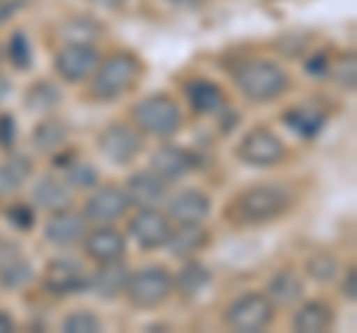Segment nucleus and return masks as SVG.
Segmentation results:
<instances>
[{"mask_svg": "<svg viewBox=\"0 0 357 333\" xmlns=\"http://www.w3.org/2000/svg\"><path fill=\"white\" fill-rule=\"evenodd\" d=\"M295 203V194L286 185H274V182H262V185H250L232 199L229 206V217L238 226H265L271 220H280Z\"/></svg>", "mask_w": 357, "mask_h": 333, "instance_id": "obj_1", "label": "nucleus"}, {"mask_svg": "<svg viewBox=\"0 0 357 333\" xmlns=\"http://www.w3.org/2000/svg\"><path fill=\"white\" fill-rule=\"evenodd\" d=\"M232 81H236V90L253 104H268L277 102L289 93L292 86V77L277 60L268 57H250L241 65L232 69Z\"/></svg>", "mask_w": 357, "mask_h": 333, "instance_id": "obj_2", "label": "nucleus"}, {"mask_svg": "<svg viewBox=\"0 0 357 333\" xmlns=\"http://www.w3.org/2000/svg\"><path fill=\"white\" fill-rule=\"evenodd\" d=\"M143 60L131 51H114L98 60L93 77H89V98L93 102H116L131 93L143 77Z\"/></svg>", "mask_w": 357, "mask_h": 333, "instance_id": "obj_3", "label": "nucleus"}, {"mask_svg": "<svg viewBox=\"0 0 357 333\" xmlns=\"http://www.w3.org/2000/svg\"><path fill=\"white\" fill-rule=\"evenodd\" d=\"M182 107L173 95L167 93H155L140 98L137 104L131 107V125L140 131L143 137H158V140H170L173 134H178L182 128Z\"/></svg>", "mask_w": 357, "mask_h": 333, "instance_id": "obj_4", "label": "nucleus"}, {"mask_svg": "<svg viewBox=\"0 0 357 333\" xmlns=\"http://www.w3.org/2000/svg\"><path fill=\"white\" fill-rule=\"evenodd\" d=\"M173 292H176L173 274L164 265H146V268H137L128 274V283L122 295L128 297V304L134 309H155L170 301Z\"/></svg>", "mask_w": 357, "mask_h": 333, "instance_id": "obj_5", "label": "nucleus"}, {"mask_svg": "<svg viewBox=\"0 0 357 333\" xmlns=\"http://www.w3.org/2000/svg\"><path fill=\"white\" fill-rule=\"evenodd\" d=\"M274 313H277V307L268 301L265 292H244L227 307L223 321L236 333H259L274 321Z\"/></svg>", "mask_w": 357, "mask_h": 333, "instance_id": "obj_6", "label": "nucleus"}, {"mask_svg": "<svg viewBox=\"0 0 357 333\" xmlns=\"http://www.w3.org/2000/svg\"><path fill=\"white\" fill-rule=\"evenodd\" d=\"M236 155H238L241 164L259 166V170H265V166L283 164L286 155H289V149H286V143L280 140V134H274L271 128L259 125V128H250L248 134L238 140Z\"/></svg>", "mask_w": 357, "mask_h": 333, "instance_id": "obj_7", "label": "nucleus"}, {"mask_svg": "<svg viewBox=\"0 0 357 333\" xmlns=\"http://www.w3.org/2000/svg\"><path fill=\"white\" fill-rule=\"evenodd\" d=\"M102 54L93 42H81V39H69L66 45L54 54V72H57L66 84H86L93 77Z\"/></svg>", "mask_w": 357, "mask_h": 333, "instance_id": "obj_8", "label": "nucleus"}, {"mask_svg": "<svg viewBox=\"0 0 357 333\" xmlns=\"http://www.w3.org/2000/svg\"><path fill=\"white\" fill-rule=\"evenodd\" d=\"M98 152L110 164L126 166L143 152V134L131 122H110L107 128L98 131Z\"/></svg>", "mask_w": 357, "mask_h": 333, "instance_id": "obj_9", "label": "nucleus"}, {"mask_svg": "<svg viewBox=\"0 0 357 333\" xmlns=\"http://www.w3.org/2000/svg\"><path fill=\"white\" fill-rule=\"evenodd\" d=\"M81 212L89 224H116L131 212V199L122 185H96Z\"/></svg>", "mask_w": 357, "mask_h": 333, "instance_id": "obj_10", "label": "nucleus"}, {"mask_svg": "<svg viewBox=\"0 0 357 333\" xmlns=\"http://www.w3.org/2000/svg\"><path fill=\"white\" fill-rule=\"evenodd\" d=\"M128 232L143 250H161L167 247V238L173 232V220L167 217L158 206H140L128 220Z\"/></svg>", "mask_w": 357, "mask_h": 333, "instance_id": "obj_11", "label": "nucleus"}, {"mask_svg": "<svg viewBox=\"0 0 357 333\" xmlns=\"http://www.w3.org/2000/svg\"><path fill=\"white\" fill-rule=\"evenodd\" d=\"M42 286L48 288L51 295L66 297V295H75V292H84L89 288V274L84 271V265L77 259H51L48 268L42 274Z\"/></svg>", "mask_w": 357, "mask_h": 333, "instance_id": "obj_12", "label": "nucleus"}, {"mask_svg": "<svg viewBox=\"0 0 357 333\" xmlns=\"http://www.w3.org/2000/svg\"><path fill=\"white\" fill-rule=\"evenodd\" d=\"M89 229V220L84 217L81 208H60V212H51L48 224H45V241L54 244V247H75L81 244Z\"/></svg>", "mask_w": 357, "mask_h": 333, "instance_id": "obj_13", "label": "nucleus"}, {"mask_svg": "<svg viewBox=\"0 0 357 333\" xmlns=\"http://www.w3.org/2000/svg\"><path fill=\"white\" fill-rule=\"evenodd\" d=\"M81 244H84L86 259L96 262V265L122 259L126 256V247H128L126 235H122L114 224H96V229H86V235H84Z\"/></svg>", "mask_w": 357, "mask_h": 333, "instance_id": "obj_14", "label": "nucleus"}, {"mask_svg": "<svg viewBox=\"0 0 357 333\" xmlns=\"http://www.w3.org/2000/svg\"><path fill=\"white\" fill-rule=\"evenodd\" d=\"M167 217L173 224H203L211 215V196L199 187H185L173 196H167Z\"/></svg>", "mask_w": 357, "mask_h": 333, "instance_id": "obj_15", "label": "nucleus"}, {"mask_svg": "<svg viewBox=\"0 0 357 333\" xmlns=\"http://www.w3.org/2000/svg\"><path fill=\"white\" fill-rule=\"evenodd\" d=\"M149 164H152L149 170H155L167 182H178V179H185L188 173L199 170L197 155L191 149H185V146H173V143H164V146L152 155Z\"/></svg>", "mask_w": 357, "mask_h": 333, "instance_id": "obj_16", "label": "nucleus"}, {"mask_svg": "<svg viewBox=\"0 0 357 333\" xmlns=\"http://www.w3.org/2000/svg\"><path fill=\"white\" fill-rule=\"evenodd\" d=\"M126 194L131 199L134 208L140 206H161L167 196H170V182L161 179L155 170H140V173H131L128 182L122 185Z\"/></svg>", "mask_w": 357, "mask_h": 333, "instance_id": "obj_17", "label": "nucleus"}, {"mask_svg": "<svg viewBox=\"0 0 357 333\" xmlns=\"http://www.w3.org/2000/svg\"><path fill=\"white\" fill-rule=\"evenodd\" d=\"M185 98L199 116H218L220 110H227V93L223 86L208 81V77H191L185 84Z\"/></svg>", "mask_w": 357, "mask_h": 333, "instance_id": "obj_18", "label": "nucleus"}, {"mask_svg": "<svg viewBox=\"0 0 357 333\" xmlns=\"http://www.w3.org/2000/svg\"><path fill=\"white\" fill-rule=\"evenodd\" d=\"M33 206L42 208V212H60V208L75 206V191L57 176H39L30 187Z\"/></svg>", "mask_w": 357, "mask_h": 333, "instance_id": "obj_19", "label": "nucleus"}, {"mask_svg": "<svg viewBox=\"0 0 357 333\" xmlns=\"http://www.w3.org/2000/svg\"><path fill=\"white\" fill-rule=\"evenodd\" d=\"M208 244H211V232L203 224H173V232H170V238H167V247H170V253L178 259L199 256Z\"/></svg>", "mask_w": 357, "mask_h": 333, "instance_id": "obj_20", "label": "nucleus"}, {"mask_svg": "<svg viewBox=\"0 0 357 333\" xmlns=\"http://www.w3.org/2000/svg\"><path fill=\"white\" fill-rule=\"evenodd\" d=\"M33 280V268L15 244L0 241V286L3 288H21Z\"/></svg>", "mask_w": 357, "mask_h": 333, "instance_id": "obj_21", "label": "nucleus"}, {"mask_svg": "<svg viewBox=\"0 0 357 333\" xmlns=\"http://www.w3.org/2000/svg\"><path fill=\"white\" fill-rule=\"evenodd\" d=\"M333 307L328 301H304L295 316H292V327L301 333H328L333 327Z\"/></svg>", "mask_w": 357, "mask_h": 333, "instance_id": "obj_22", "label": "nucleus"}, {"mask_svg": "<svg viewBox=\"0 0 357 333\" xmlns=\"http://www.w3.org/2000/svg\"><path fill=\"white\" fill-rule=\"evenodd\" d=\"M128 268L122 265V259L116 262H102L98 271L89 277V288L98 295V297H119L126 292V283H128Z\"/></svg>", "mask_w": 357, "mask_h": 333, "instance_id": "obj_23", "label": "nucleus"}, {"mask_svg": "<svg viewBox=\"0 0 357 333\" xmlns=\"http://www.w3.org/2000/svg\"><path fill=\"white\" fill-rule=\"evenodd\" d=\"M265 295H268V301H271L274 307H292L298 304L301 297H304V280L295 274V271H277L271 280H268L265 286Z\"/></svg>", "mask_w": 357, "mask_h": 333, "instance_id": "obj_24", "label": "nucleus"}, {"mask_svg": "<svg viewBox=\"0 0 357 333\" xmlns=\"http://www.w3.org/2000/svg\"><path fill=\"white\" fill-rule=\"evenodd\" d=\"M33 176V164L27 155H13L0 164V196H13L27 185Z\"/></svg>", "mask_w": 357, "mask_h": 333, "instance_id": "obj_25", "label": "nucleus"}, {"mask_svg": "<svg viewBox=\"0 0 357 333\" xmlns=\"http://www.w3.org/2000/svg\"><path fill=\"white\" fill-rule=\"evenodd\" d=\"M208 283H211V274H208L206 265L197 262V259H185L178 274H173V286L178 288L182 297H197Z\"/></svg>", "mask_w": 357, "mask_h": 333, "instance_id": "obj_26", "label": "nucleus"}, {"mask_svg": "<svg viewBox=\"0 0 357 333\" xmlns=\"http://www.w3.org/2000/svg\"><path fill=\"white\" fill-rule=\"evenodd\" d=\"M283 122L289 128L295 131V134H301L304 140H316L321 131H325V114L321 110H310V107H292L283 114Z\"/></svg>", "mask_w": 357, "mask_h": 333, "instance_id": "obj_27", "label": "nucleus"}, {"mask_svg": "<svg viewBox=\"0 0 357 333\" xmlns=\"http://www.w3.org/2000/svg\"><path fill=\"white\" fill-rule=\"evenodd\" d=\"M66 137H69V128L57 116H45L33 128V146H36V152H48V155L57 152L66 146Z\"/></svg>", "mask_w": 357, "mask_h": 333, "instance_id": "obj_28", "label": "nucleus"}, {"mask_svg": "<svg viewBox=\"0 0 357 333\" xmlns=\"http://www.w3.org/2000/svg\"><path fill=\"white\" fill-rule=\"evenodd\" d=\"M98 170L96 164H89L84 158H72L69 164L63 166V182L72 187V191H93V187L98 185Z\"/></svg>", "mask_w": 357, "mask_h": 333, "instance_id": "obj_29", "label": "nucleus"}, {"mask_svg": "<svg viewBox=\"0 0 357 333\" xmlns=\"http://www.w3.org/2000/svg\"><path fill=\"white\" fill-rule=\"evenodd\" d=\"M60 98H63V93L51 81H36V84L27 86L24 104L30 110H36V114H51V110L60 104Z\"/></svg>", "mask_w": 357, "mask_h": 333, "instance_id": "obj_30", "label": "nucleus"}, {"mask_svg": "<svg viewBox=\"0 0 357 333\" xmlns=\"http://www.w3.org/2000/svg\"><path fill=\"white\" fill-rule=\"evenodd\" d=\"M307 274L316 283H331L333 277L340 274V262H337L333 253H312V256L307 259Z\"/></svg>", "mask_w": 357, "mask_h": 333, "instance_id": "obj_31", "label": "nucleus"}, {"mask_svg": "<svg viewBox=\"0 0 357 333\" xmlns=\"http://www.w3.org/2000/svg\"><path fill=\"white\" fill-rule=\"evenodd\" d=\"M6 57L13 63V69L18 72H27L30 63H33V48L24 33H13V39H9V48H6Z\"/></svg>", "mask_w": 357, "mask_h": 333, "instance_id": "obj_32", "label": "nucleus"}, {"mask_svg": "<svg viewBox=\"0 0 357 333\" xmlns=\"http://www.w3.org/2000/svg\"><path fill=\"white\" fill-rule=\"evenodd\" d=\"M63 330L66 333H98L102 330V318L89 309H75L63 318Z\"/></svg>", "mask_w": 357, "mask_h": 333, "instance_id": "obj_33", "label": "nucleus"}, {"mask_svg": "<svg viewBox=\"0 0 357 333\" xmlns=\"http://www.w3.org/2000/svg\"><path fill=\"white\" fill-rule=\"evenodd\" d=\"M6 220H9V224H13L15 229L27 232V229H33V224H36V206H24V203L9 206V208H6Z\"/></svg>", "mask_w": 357, "mask_h": 333, "instance_id": "obj_34", "label": "nucleus"}, {"mask_svg": "<svg viewBox=\"0 0 357 333\" xmlns=\"http://www.w3.org/2000/svg\"><path fill=\"white\" fill-rule=\"evenodd\" d=\"M15 134H18L15 119L9 114H0V149H13L15 146Z\"/></svg>", "mask_w": 357, "mask_h": 333, "instance_id": "obj_35", "label": "nucleus"}, {"mask_svg": "<svg viewBox=\"0 0 357 333\" xmlns=\"http://www.w3.org/2000/svg\"><path fill=\"white\" fill-rule=\"evenodd\" d=\"M304 69H307V75H312V77H325L328 72H331V60H328V54H316L312 60H307L304 63Z\"/></svg>", "mask_w": 357, "mask_h": 333, "instance_id": "obj_36", "label": "nucleus"}, {"mask_svg": "<svg viewBox=\"0 0 357 333\" xmlns=\"http://www.w3.org/2000/svg\"><path fill=\"white\" fill-rule=\"evenodd\" d=\"M337 77H340V84L342 86H349V90H354V54H349L340 65H337Z\"/></svg>", "mask_w": 357, "mask_h": 333, "instance_id": "obj_37", "label": "nucleus"}, {"mask_svg": "<svg viewBox=\"0 0 357 333\" xmlns=\"http://www.w3.org/2000/svg\"><path fill=\"white\" fill-rule=\"evenodd\" d=\"M357 271L354 268H349V271H345V277H342V283H340V292H342V297H345V301H351L354 304V297H357Z\"/></svg>", "mask_w": 357, "mask_h": 333, "instance_id": "obj_38", "label": "nucleus"}, {"mask_svg": "<svg viewBox=\"0 0 357 333\" xmlns=\"http://www.w3.org/2000/svg\"><path fill=\"white\" fill-rule=\"evenodd\" d=\"M89 3L105 6V9H122V6H126V0H89Z\"/></svg>", "mask_w": 357, "mask_h": 333, "instance_id": "obj_39", "label": "nucleus"}, {"mask_svg": "<svg viewBox=\"0 0 357 333\" xmlns=\"http://www.w3.org/2000/svg\"><path fill=\"white\" fill-rule=\"evenodd\" d=\"M9 93H13V86H9V81H6L3 75H0V102H3V98H6Z\"/></svg>", "mask_w": 357, "mask_h": 333, "instance_id": "obj_40", "label": "nucleus"}, {"mask_svg": "<svg viewBox=\"0 0 357 333\" xmlns=\"http://www.w3.org/2000/svg\"><path fill=\"white\" fill-rule=\"evenodd\" d=\"M170 3H176V6H188V9H191V6H203L206 0H170Z\"/></svg>", "mask_w": 357, "mask_h": 333, "instance_id": "obj_41", "label": "nucleus"}, {"mask_svg": "<svg viewBox=\"0 0 357 333\" xmlns=\"http://www.w3.org/2000/svg\"><path fill=\"white\" fill-rule=\"evenodd\" d=\"M0 330H13V321H6L3 316H0Z\"/></svg>", "mask_w": 357, "mask_h": 333, "instance_id": "obj_42", "label": "nucleus"}, {"mask_svg": "<svg viewBox=\"0 0 357 333\" xmlns=\"http://www.w3.org/2000/svg\"><path fill=\"white\" fill-rule=\"evenodd\" d=\"M0 63H3V48H0Z\"/></svg>", "mask_w": 357, "mask_h": 333, "instance_id": "obj_43", "label": "nucleus"}]
</instances>
